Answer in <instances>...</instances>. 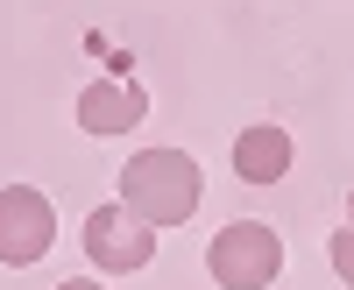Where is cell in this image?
<instances>
[{"mask_svg": "<svg viewBox=\"0 0 354 290\" xmlns=\"http://www.w3.org/2000/svg\"><path fill=\"white\" fill-rule=\"evenodd\" d=\"M149 255H156V234L128 206H93V213H85V262H93V269L135 276V269H149Z\"/></svg>", "mask_w": 354, "mask_h": 290, "instance_id": "obj_4", "label": "cell"}, {"mask_svg": "<svg viewBox=\"0 0 354 290\" xmlns=\"http://www.w3.org/2000/svg\"><path fill=\"white\" fill-rule=\"evenodd\" d=\"M142 113H149V93L135 78H93L78 93V128L85 135H128Z\"/></svg>", "mask_w": 354, "mask_h": 290, "instance_id": "obj_5", "label": "cell"}, {"mask_svg": "<svg viewBox=\"0 0 354 290\" xmlns=\"http://www.w3.org/2000/svg\"><path fill=\"white\" fill-rule=\"evenodd\" d=\"M198 191H205V177H198V163L185 149H135L121 163V206L149 226V234L185 226L198 213Z\"/></svg>", "mask_w": 354, "mask_h": 290, "instance_id": "obj_1", "label": "cell"}, {"mask_svg": "<svg viewBox=\"0 0 354 290\" xmlns=\"http://www.w3.org/2000/svg\"><path fill=\"white\" fill-rule=\"evenodd\" d=\"M57 290H100V283L93 276H71V283H57Z\"/></svg>", "mask_w": 354, "mask_h": 290, "instance_id": "obj_8", "label": "cell"}, {"mask_svg": "<svg viewBox=\"0 0 354 290\" xmlns=\"http://www.w3.org/2000/svg\"><path fill=\"white\" fill-rule=\"evenodd\" d=\"M283 170H290V135L277 121H255L234 135V177L241 184H277Z\"/></svg>", "mask_w": 354, "mask_h": 290, "instance_id": "obj_6", "label": "cell"}, {"mask_svg": "<svg viewBox=\"0 0 354 290\" xmlns=\"http://www.w3.org/2000/svg\"><path fill=\"white\" fill-rule=\"evenodd\" d=\"M50 241H57V206L36 184H8L0 191V262L28 269V262L50 255Z\"/></svg>", "mask_w": 354, "mask_h": 290, "instance_id": "obj_3", "label": "cell"}, {"mask_svg": "<svg viewBox=\"0 0 354 290\" xmlns=\"http://www.w3.org/2000/svg\"><path fill=\"white\" fill-rule=\"evenodd\" d=\"M326 255H333V276H340V283L354 290V226H340V234H333V248H326Z\"/></svg>", "mask_w": 354, "mask_h": 290, "instance_id": "obj_7", "label": "cell"}, {"mask_svg": "<svg viewBox=\"0 0 354 290\" xmlns=\"http://www.w3.org/2000/svg\"><path fill=\"white\" fill-rule=\"evenodd\" d=\"M205 269H213L220 290H270L277 269H283V234L262 220H234L213 234V248H205Z\"/></svg>", "mask_w": 354, "mask_h": 290, "instance_id": "obj_2", "label": "cell"}]
</instances>
